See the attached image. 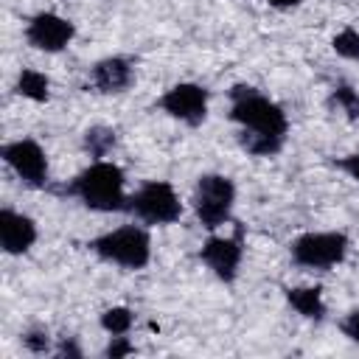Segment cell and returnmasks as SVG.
I'll return each instance as SVG.
<instances>
[{
	"label": "cell",
	"instance_id": "cell-5",
	"mask_svg": "<svg viewBox=\"0 0 359 359\" xmlns=\"http://www.w3.org/2000/svg\"><path fill=\"white\" fill-rule=\"evenodd\" d=\"M348 236L345 233H303L292 241V261L306 269H331L345 261L348 255Z\"/></svg>",
	"mask_w": 359,
	"mask_h": 359
},
{
	"label": "cell",
	"instance_id": "cell-23",
	"mask_svg": "<svg viewBox=\"0 0 359 359\" xmlns=\"http://www.w3.org/2000/svg\"><path fill=\"white\" fill-rule=\"evenodd\" d=\"M56 356H62V359H65V356L81 359V348H79V345H76V342H73L70 337H65V339H62V342L56 345Z\"/></svg>",
	"mask_w": 359,
	"mask_h": 359
},
{
	"label": "cell",
	"instance_id": "cell-8",
	"mask_svg": "<svg viewBox=\"0 0 359 359\" xmlns=\"http://www.w3.org/2000/svg\"><path fill=\"white\" fill-rule=\"evenodd\" d=\"M76 36V25L53 11H42L36 17H31L28 28H25V39L31 48L45 50V53H59L65 50Z\"/></svg>",
	"mask_w": 359,
	"mask_h": 359
},
{
	"label": "cell",
	"instance_id": "cell-4",
	"mask_svg": "<svg viewBox=\"0 0 359 359\" xmlns=\"http://www.w3.org/2000/svg\"><path fill=\"white\" fill-rule=\"evenodd\" d=\"M233 202H236V185H233L230 177H224V174H202L196 180L194 210H196V219H199V224L205 230L222 227L233 213Z\"/></svg>",
	"mask_w": 359,
	"mask_h": 359
},
{
	"label": "cell",
	"instance_id": "cell-18",
	"mask_svg": "<svg viewBox=\"0 0 359 359\" xmlns=\"http://www.w3.org/2000/svg\"><path fill=\"white\" fill-rule=\"evenodd\" d=\"M331 48L337 50V56L351 59V62H359V31H353V28L339 31V34L334 36Z\"/></svg>",
	"mask_w": 359,
	"mask_h": 359
},
{
	"label": "cell",
	"instance_id": "cell-11",
	"mask_svg": "<svg viewBox=\"0 0 359 359\" xmlns=\"http://www.w3.org/2000/svg\"><path fill=\"white\" fill-rule=\"evenodd\" d=\"M36 241V224L31 216L17 213L11 208L0 210V244L8 255H22Z\"/></svg>",
	"mask_w": 359,
	"mask_h": 359
},
{
	"label": "cell",
	"instance_id": "cell-3",
	"mask_svg": "<svg viewBox=\"0 0 359 359\" xmlns=\"http://www.w3.org/2000/svg\"><path fill=\"white\" fill-rule=\"evenodd\" d=\"M90 250L123 269H143L151 258V238L137 224H123L118 230H109L90 241Z\"/></svg>",
	"mask_w": 359,
	"mask_h": 359
},
{
	"label": "cell",
	"instance_id": "cell-14",
	"mask_svg": "<svg viewBox=\"0 0 359 359\" xmlns=\"http://www.w3.org/2000/svg\"><path fill=\"white\" fill-rule=\"evenodd\" d=\"M14 90H17L22 98H31V101H48V95H50V81H48L45 73L25 67V70H20V76H17Z\"/></svg>",
	"mask_w": 359,
	"mask_h": 359
},
{
	"label": "cell",
	"instance_id": "cell-24",
	"mask_svg": "<svg viewBox=\"0 0 359 359\" xmlns=\"http://www.w3.org/2000/svg\"><path fill=\"white\" fill-rule=\"evenodd\" d=\"M264 3H269V6H275V8H294V6H300L303 0H264Z\"/></svg>",
	"mask_w": 359,
	"mask_h": 359
},
{
	"label": "cell",
	"instance_id": "cell-13",
	"mask_svg": "<svg viewBox=\"0 0 359 359\" xmlns=\"http://www.w3.org/2000/svg\"><path fill=\"white\" fill-rule=\"evenodd\" d=\"M286 300L306 320H323L325 317V303H323V289L320 286H294V289H286Z\"/></svg>",
	"mask_w": 359,
	"mask_h": 359
},
{
	"label": "cell",
	"instance_id": "cell-15",
	"mask_svg": "<svg viewBox=\"0 0 359 359\" xmlns=\"http://www.w3.org/2000/svg\"><path fill=\"white\" fill-rule=\"evenodd\" d=\"M115 146V129L109 126H90L84 132V149L90 157H107Z\"/></svg>",
	"mask_w": 359,
	"mask_h": 359
},
{
	"label": "cell",
	"instance_id": "cell-10",
	"mask_svg": "<svg viewBox=\"0 0 359 359\" xmlns=\"http://www.w3.org/2000/svg\"><path fill=\"white\" fill-rule=\"evenodd\" d=\"M241 255H244V247H241V230L236 236H210L202 250H199V258L202 264L224 283H233L236 275H238V264H241Z\"/></svg>",
	"mask_w": 359,
	"mask_h": 359
},
{
	"label": "cell",
	"instance_id": "cell-12",
	"mask_svg": "<svg viewBox=\"0 0 359 359\" xmlns=\"http://www.w3.org/2000/svg\"><path fill=\"white\" fill-rule=\"evenodd\" d=\"M90 79H93V87L98 93H107L109 95V93L129 90L132 81H135V70H132V65L123 56H107V59H101V62L93 65Z\"/></svg>",
	"mask_w": 359,
	"mask_h": 359
},
{
	"label": "cell",
	"instance_id": "cell-17",
	"mask_svg": "<svg viewBox=\"0 0 359 359\" xmlns=\"http://www.w3.org/2000/svg\"><path fill=\"white\" fill-rule=\"evenodd\" d=\"M328 104H331V107H337L339 112H345L351 121H359V93H356L353 87H348V84L334 87V93H331Z\"/></svg>",
	"mask_w": 359,
	"mask_h": 359
},
{
	"label": "cell",
	"instance_id": "cell-7",
	"mask_svg": "<svg viewBox=\"0 0 359 359\" xmlns=\"http://www.w3.org/2000/svg\"><path fill=\"white\" fill-rule=\"evenodd\" d=\"M0 154H3L6 165L22 182H28L34 188H42L48 182V157H45V151H42V146L36 140H28V137L11 140V143H6L0 149Z\"/></svg>",
	"mask_w": 359,
	"mask_h": 359
},
{
	"label": "cell",
	"instance_id": "cell-2",
	"mask_svg": "<svg viewBox=\"0 0 359 359\" xmlns=\"http://www.w3.org/2000/svg\"><path fill=\"white\" fill-rule=\"evenodd\" d=\"M123 171L115 163L95 160L90 168L73 177V182L65 185V194L81 199L84 208L101 210V213H118L129 210V196L123 194Z\"/></svg>",
	"mask_w": 359,
	"mask_h": 359
},
{
	"label": "cell",
	"instance_id": "cell-6",
	"mask_svg": "<svg viewBox=\"0 0 359 359\" xmlns=\"http://www.w3.org/2000/svg\"><path fill=\"white\" fill-rule=\"evenodd\" d=\"M129 210L146 224H171L182 216V202L174 194L171 182L151 180L129 196Z\"/></svg>",
	"mask_w": 359,
	"mask_h": 359
},
{
	"label": "cell",
	"instance_id": "cell-21",
	"mask_svg": "<svg viewBox=\"0 0 359 359\" xmlns=\"http://www.w3.org/2000/svg\"><path fill=\"white\" fill-rule=\"evenodd\" d=\"M339 328H342V334H345L351 342H359V309L348 311L345 320L339 323Z\"/></svg>",
	"mask_w": 359,
	"mask_h": 359
},
{
	"label": "cell",
	"instance_id": "cell-22",
	"mask_svg": "<svg viewBox=\"0 0 359 359\" xmlns=\"http://www.w3.org/2000/svg\"><path fill=\"white\" fill-rule=\"evenodd\" d=\"M334 165H337L339 171H345L351 180L359 182V151H356V154H348V157H339Z\"/></svg>",
	"mask_w": 359,
	"mask_h": 359
},
{
	"label": "cell",
	"instance_id": "cell-16",
	"mask_svg": "<svg viewBox=\"0 0 359 359\" xmlns=\"http://www.w3.org/2000/svg\"><path fill=\"white\" fill-rule=\"evenodd\" d=\"M132 323H135V314H132L126 306H112V309H107V311L101 314V328H104L107 334H112V337L129 334Z\"/></svg>",
	"mask_w": 359,
	"mask_h": 359
},
{
	"label": "cell",
	"instance_id": "cell-1",
	"mask_svg": "<svg viewBox=\"0 0 359 359\" xmlns=\"http://www.w3.org/2000/svg\"><path fill=\"white\" fill-rule=\"evenodd\" d=\"M230 121H236L241 126L238 143L247 154L252 157H272L283 149L286 140V112L269 101L266 95H261L252 84H236L230 90Z\"/></svg>",
	"mask_w": 359,
	"mask_h": 359
},
{
	"label": "cell",
	"instance_id": "cell-19",
	"mask_svg": "<svg viewBox=\"0 0 359 359\" xmlns=\"http://www.w3.org/2000/svg\"><path fill=\"white\" fill-rule=\"evenodd\" d=\"M22 345H25L31 353H48V351H50V337H48V331H42V328H31V331L22 334Z\"/></svg>",
	"mask_w": 359,
	"mask_h": 359
},
{
	"label": "cell",
	"instance_id": "cell-20",
	"mask_svg": "<svg viewBox=\"0 0 359 359\" xmlns=\"http://www.w3.org/2000/svg\"><path fill=\"white\" fill-rule=\"evenodd\" d=\"M109 359H121V356H129V353H135V345L123 337V334H118V337H112L109 339V345H107V351H104Z\"/></svg>",
	"mask_w": 359,
	"mask_h": 359
},
{
	"label": "cell",
	"instance_id": "cell-9",
	"mask_svg": "<svg viewBox=\"0 0 359 359\" xmlns=\"http://www.w3.org/2000/svg\"><path fill=\"white\" fill-rule=\"evenodd\" d=\"M160 107L171 118L182 121L188 126H199L205 121V115H208V90L199 87V84H191V81L174 84L171 90L163 93Z\"/></svg>",
	"mask_w": 359,
	"mask_h": 359
}]
</instances>
